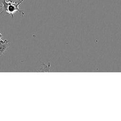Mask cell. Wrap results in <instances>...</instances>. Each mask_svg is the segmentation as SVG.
<instances>
[{"label":"cell","instance_id":"obj_1","mask_svg":"<svg viewBox=\"0 0 121 121\" xmlns=\"http://www.w3.org/2000/svg\"><path fill=\"white\" fill-rule=\"evenodd\" d=\"M21 3H19L17 4H15L9 2V4L8 6L7 14H9L11 17V18H13L14 17V13L17 11L19 12L22 16L24 15V12H23V11L19 9L18 8V6Z\"/></svg>","mask_w":121,"mask_h":121},{"label":"cell","instance_id":"obj_6","mask_svg":"<svg viewBox=\"0 0 121 121\" xmlns=\"http://www.w3.org/2000/svg\"></svg>","mask_w":121,"mask_h":121},{"label":"cell","instance_id":"obj_3","mask_svg":"<svg viewBox=\"0 0 121 121\" xmlns=\"http://www.w3.org/2000/svg\"><path fill=\"white\" fill-rule=\"evenodd\" d=\"M50 68V64H48V65H45V64H42V68H40L39 70L38 71H49L48 69Z\"/></svg>","mask_w":121,"mask_h":121},{"label":"cell","instance_id":"obj_2","mask_svg":"<svg viewBox=\"0 0 121 121\" xmlns=\"http://www.w3.org/2000/svg\"><path fill=\"white\" fill-rule=\"evenodd\" d=\"M10 41L9 40L6 39L3 41L0 39V56L8 49Z\"/></svg>","mask_w":121,"mask_h":121},{"label":"cell","instance_id":"obj_4","mask_svg":"<svg viewBox=\"0 0 121 121\" xmlns=\"http://www.w3.org/2000/svg\"><path fill=\"white\" fill-rule=\"evenodd\" d=\"M9 2H10L11 3H15V4H17V3H21L22 2L24 1V0H7Z\"/></svg>","mask_w":121,"mask_h":121},{"label":"cell","instance_id":"obj_5","mask_svg":"<svg viewBox=\"0 0 121 121\" xmlns=\"http://www.w3.org/2000/svg\"><path fill=\"white\" fill-rule=\"evenodd\" d=\"M3 36H2V35L0 33V39H1V38Z\"/></svg>","mask_w":121,"mask_h":121}]
</instances>
